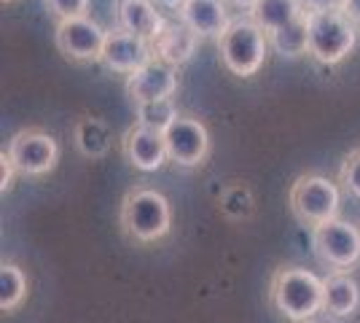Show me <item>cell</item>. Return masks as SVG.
I'll return each mask as SVG.
<instances>
[{
	"mask_svg": "<svg viewBox=\"0 0 360 323\" xmlns=\"http://www.w3.org/2000/svg\"><path fill=\"white\" fill-rule=\"evenodd\" d=\"M360 310V283L349 272L323 277V312L333 321H349Z\"/></svg>",
	"mask_w": 360,
	"mask_h": 323,
	"instance_id": "5bb4252c",
	"label": "cell"
},
{
	"mask_svg": "<svg viewBox=\"0 0 360 323\" xmlns=\"http://www.w3.org/2000/svg\"><path fill=\"white\" fill-rule=\"evenodd\" d=\"M180 116L175 100H153V103H143V106H135V124H143V127H150L156 132H165L169 124Z\"/></svg>",
	"mask_w": 360,
	"mask_h": 323,
	"instance_id": "7402d4cb",
	"label": "cell"
},
{
	"mask_svg": "<svg viewBox=\"0 0 360 323\" xmlns=\"http://www.w3.org/2000/svg\"><path fill=\"white\" fill-rule=\"evenodd\" d=\"M30 293V277L14 262L0 264V310L11 315L22 308V302Z\"/></svg>",
	"mask_w": 360,
	"mask_h": 323,
	"instance_id": "ffe728a7",
	"label": "cell"
},
{
	"mask_svg": "<svg viewBox=\"0 0 360 323\" xmlns=\"http://www.w3.org/2000/svg\"><path fill=\"white\" fill-rule=\"evenodd\" d=\"M178 19L188 25L199 38H221L231 25L226 0H186L178 11Z\"/></svg>",
	"mask_w": 360,
	"mask_h": 323,
	"instance_id": "9a60e30c",
	"label": "cell"
},
{
	"mask_svg": "<svg viewBox=\"0 0 360 323\" xmlns=\"http://www.w3.org/2000/svg\"><path fill=\"white\" fill-rule=\"evenodd\" d=\"M16 175H19V172H16V167L11 165V159L6 156V151H0V191H3V194L14 189Z\"/></svg>",
	"mask_w": 360,
	"mask_h": 323,
	"instance_id": "d4e9b609",
	"label": "cell"
},
{
	"mask_svg": "<svg viewBox=\"0 0 360 323\" xmlns=\"http://www.w3.org/2000/svg\"><path fill=\"white\" fill-rule=\"evenodd\" d=\"M342 11H345V16H349V22H355L360 27V0H345Z\"/></svg>",
	"mask_w": 360,
	"mask_h": 323,
	"instance_id": "4316f807",
	"label": "cell"
},
{
	"mask_svg": "<svg viewBox=\"0 0 360 323\" xmlns=\"http://www.w3.org/2000/svg\"><path fill=\"white\" fill-rule=\"evenodd\" d=\"M199 41L202 38L188 25H183L180 19H167L159 35L150 41V51H153V60L165 62L169 68H180L194 57Z\"/></svg>",
	"mask_w": 360,
	"mask_h": 323,
	"instance_id": "4fadbf2b",
	"label": "cell"
},
{
	"mask_svg": "<svg viewBox=\"0 0 360 323\" xmlns=\"http://www.w3.org/2000/svg\"><path fill=\"white\" fill-rule=\"evenodd\" d=\"M178 87H180L178 68H169V65H165V62L159 60L148 62L137 73L127 76V84H124L127 97L135 106L153 103V100H169L172 94L178 92Z\"/></svg>",
	"mask_w": 360,
	"mask_h": 323,
	"instance_id": "7c38bea8",
	"label": "cell"
},
{
	"mask_svg": "<svg viewBox=\"0 0 360 323\" xmlns=\"http://www.w3.org/2000/svg\"><path fill=\"white\" fill-rule=\"evenodd\" d=\"M121 232L140 246L165 240L172 232V208L162 191L148 186H135L124 194L119 208Z\"/></svg>",
	"mask_w": 360,
	"mask_h": 323,
	"instance_id": "7a4b0ae2",
	"label": "cell"
},
{
	"mask_svg": "<svg viewBox=\"0 0 360 323\" xmlns=\"http://www.w3.org/2000/svg\"><path fill=\"white\" fill-rule=\"evenodd\" d=\"M165 16L153 0H119L116 3V27L132 32L143 41H153L165 27Z\"/></svg>",
	"mask_w": 360,
	"mask_h": 323,
	"instance_id": "2e32d148",
	"label": "cell"
},
{
	"mask_svg": "<svg viewBox=\"0 0 360 323\" xmlns=\"http://www.w3.org/2000/svg\"><path fill=\"white\" fill-rule=\"evenodd\" d=\"M3 3H14V0H3Z\"/></svg>",
	"mask_w": 360,
	"mask_h": 323,
	"instance_id": "f546056e",
	"label": "cell"
},
{
	"mask_svg": "<svg viewBox=\"0 0 360 323\" xmlns=\"http://www.w3.org/2000/svg\"><path fill=\"white\" fill-rule=\"evenodd\" d=\"M105 38L108 30L91 16L57 22V30H54V44L62 57L70 62H100Z\"/></svg>",
	"mask_w": 360,
	"mask_h": 323,
	"instance_id": "9c48e42d",
	"label": "cell"
},
{
	"mask_svg": "<svg viewBox=\"0 0 360 323\" xmlns=\"http://www.w3.org/2000/svg\"><path fill=\"white\" fill-rule=\"evenodd\" d=\"M75 151L86 159H103L113 146V132L100 116H81L73 127Z\"/></svg>",
	"mask_w": 360,
	"mask_h": 323,
	"instance_id": "e0dca14e",
	"label": "cell"
},
{
	"mask_svg": "<svg viewBox=\"0 0 360 323\" xmlns=\"http://www.w3.org/2000/svg\"><path fill=\"white\" fill-rule=\"evenodd\" d=\"M218 54L231 76H255L269 57V35L250 16H237L218 38Z\"/></svg>",
	"mask_w": 360,
	"mask_h": 323,
	"instance_id": "3957f363",
	"label": "cell"
},
{
	"mask_svg": "<svg viewBox=\"0 0 360 323\" xmlns=\"http://www.w3.org/2000/svg\"><path fill=\"white\" fill-rule=\"evenodd\" d=\"M307 16L309 27V57L320 65H339L358 46V25L345 11H312Z\"/></svg>",
	"mask_w": 360,
	"mask_h": 323,
	"instance_id": "5b68a950",
	"label": "cell"
},
{
	"mask_svg": "<svg viewBox=\"0 0 360 323\" xmlns=\"http://www.w3.org/2000/svg\"><path fill=\"white\" fill-rule=\"evenodd\" d=\"M159 8H167V11H180L186 0H153Z\"/></svg>",
	"mask_w": 360,
	"mask_h": 323,
	"instance_id": "f1b7e54d",
	"label": "cell"
},
{
	"mask_svg": "<svg viewBox=\"0 0 360 323\" xmlns=\"http://www.w3.org/2000/svg\"><path fill=\"white\" fill-rule=\"evenodd\" d=\"M288 202H290V210L296 215V221L312 232L320 224H328L333 218H339L342 191L328 175L304 172L290 184Z\"/></svg>",
	"mask_w": 360,
	"mask_h": 323,
	"instance_id": "277c9868",
	"label": "cell"
},
{
	"mask_svg": "<svg viewBox=\"0 0 360 323\" xmlns=\"http://www.w3.org/2000/svg\"><path fill=\"white\" fill-rule=\"evenodd\" d=\"M121 154L140 172H159L169 162L165 132H156L143 124H132L121 138Z\"/></svg>",
	"mask_w": 360,
	"mask_h": 323,
	"instance_id": "8fae6325",
	"label": "cell"
},
{
	"mask_svg": "<svg viewBox=\"0 0 360 323\" xmlns=\"http://www.w3.org/2000/svg\"><path fill=\"white\" fill-rule=\"evenodd\" d=\"M269 49L274 54H280L283 60H301V57H307L309 54L307 16H299L290 25H285V27L269 32Z\"/></svg>",
	"mask_w": 360,
	"mask_h": 323,
	"instance_id": "ac0fdd59",
	"label": "cell"
},
{
	"mask_svg": "<svg viewBox=\"0 0 360 323\" xmlns=\"http://www.w3.org/2000/svg\"><path fill=\"white\" fill-rule=\"evenodd\" d=\"M269 305L288 321H312L323 312V277L299 264H280L269 280Z\"/></svg>",
	"mask_w": 360,
	"mask_h": 323,
	"instance_id": "6da1fadb",
	"label": "cell"
},
{
	"mask_svg": "<svg viewBox=\"0 0 360 323\" xmlns=\"http://www.w3.org/2000/svg\"><path fill=\"white\" fill-rule=\"evenodd\" d=\"M317 262L328 272H349L360 264V227L345 218H333L309 232Z\"/></svg>",
	"mask_w": 360,
	"mask_h": 323,
	"instance_id": "8992f818",
	"label": "cell"
},
{
	"mask_svg": "<svg viewBox=\"0 0 360 323\" xmlns=\"http://www.w3.org/2000/svg\"><path fill=\"white\" fill-rule=\"evenodd\" d=\"M44 3L46 11L57 22H68V19H78V16H89L91 0H44Z\"/></svg>",
	"mask_w": 360,
	"mask_h": 323,
	"instance_id": "cb8c5ba5",
	"label": "cell"
},
{
	"mask_svg": "<svg viewBox=\"0 0 360 323\" xmlns=\"http://www.w3.org/2000/svg\"><path fill=\"white\" fill-rule=\"evenodd\" d=\"M218 208L229 221H248L255 213V194L248 184H226L218 197Z\"/></svg>",
	"mask_w": 360,
	"mask_h": 323,
	"instance_id": "44dd1931",
	"label": "cell"
},
{
	"mask_svg": "<svg viewBox=\"0 0 360 323\" xmlns=\"http://www.w3.org/2000/svg\"><path fill=\"white\" fill-rule=\"evenodd\" d=\"M258 0H226V6H231V8H240V11H253V6Z\"/></svg>",
	"mask_w": 360,
	"mask_h": 323,
	"instance_id": "83f0119b",
	"label": "cell"
},
{
	"mask_svg": "<svg viewBox=\"0 0 360 323\" xmlns=\"http://www.w3.org/2000/svg\"><path fill=\"white\" fill-rule=\"evenodd\" d=\"M304 14H312V11H342L345 0H299Z\"/></svg>",
	"mask_w": 360,
	"mask_h": 323,
	"instance_id": "484cf974",
	"label": "cell"
},
{
	"mask_svg": "<svg viewBox=\"0 0 360 323\" xmlns=\"http://www.w3.org/2000/svg\"><path fill=\"white\" fill-rule=\"evenodd\" d=\"M339 184H342V189H345L349 197L360 200V148H352V151L342 159Z\"/></svg>",
	"mask_w": 360,
	"mask_h": 323,
	"instance_id": "603a6c76",
	"label": "cell"
},
{
	"mask_svg": "<svg viewBox=\"0 0 360 323\" xmlns=\"http://www.w3.org/2000/svg\"><path fill=\"white\" fill-rule=\"evenodd\" d=\"M307 323H312V321H307Z\"/></svg>",
	"mask_w": 360,
	"mask_h": 323,
	"instance_id": "4dcf8cb0",
	"label": "cell"
},
{
	"mask_svg": "<svg viewBox=\"0 0 360 323\" xmlns=\"http://www.w3.org/2000/svg\"><path fill=\"white\" fill-rule=\"evenodd\" d=\"M3 151L11 159L16 172L25 178L49 175L60 162V143L51 132H46L41 127H25L14 132Z\"/></svg>",
	"mask_w": 360,
	"mask_h": 323,
	"instance_id": "52a82bcc",
	"label": "cell"
},
{
	"mask_svg": "<svg viewBox=\"0 0 360 323\" xmlns=\"http://www.w3.org/2000/svg\"><path fill=\"white\" fill-rule=\"evenodd\" d=\"M167 156L172 165L183 170L202 167L210 156V132L202 119L180 113L175 122L165 129Z\"/></svg>",
	"mask_w": 360,
	"mask_h": 323,
	"instance_id": "ba28073f",
	"label": "cell"
},
{
	"mask_svg": "<svg viewBox=\"0 0 360 323\" xmlns=\"http://www.w3.org/2000/svg\"><path fill=\"white\" fill-rule=\"evenodd\" d=\"M248 16L269 35V32L290 25L293 19L304 16V8H301L299 0H258Z\"/></svg>",
	"mask_w": 360,
	"mask_h": 323,
	"instance_id": "d6986e66",
	"label": "cell"
},
{
	"mask_svg": "<svg viewBox=\"0 0 360 323\" xmlns=\"http://www.w3.org/2000/svg\"><path fill=\"white\" fill-rule=\"evenodd\" d=\"M100 62L105 65L110 73L132 76L140 68H146L148 62H153V51H150L148 41L137 38L132 32L121 30V27H113V30H108Z\"/></svg>",
	"mask_w": 360,
	"mask_h": 323,
	"instance_id": "30bf717a",
	"label": "cell"
}]
</instances>
